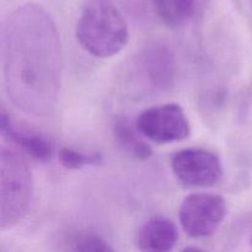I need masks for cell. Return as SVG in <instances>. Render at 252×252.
I'll return each mask as SVG.
<instances>
[{
    "instance_id": "obj_14",
    "label": "cell",
    "mask_w": 252,
    "mask_h": 252,
    "mask_svg": "<svg viewBox=\"0 0 252 252\" xmlns=\"http://www.w3.org/2000/svg\"><path fill=\"white\" fill-rule=\"evenodd\" d=\"M181 252H206V251L201 250V249H197V248H186V249H184Z\"/></svg>"
},
{
    "instance_id": "obj_8",
    "label": "cell",
    "mask_w": 252,
    "mask_h": 252,
    "mask_svg": "<svg viewBox=\"0 0 252 252\" xmlns=\"http://www.w3.org/2000/svg\"><path fill=\"white\" fill-rule=\"evenodd\" d=\"M177 238V229L171 220L155 217L143 224L138 231V249L140 252H171Z\"/></svg>"
},
{
    "instance_id": "obj_9",
    "label": "cell",
    "mask_w": 252,
    "mask_h": 252,
    "mask_svg": "<svg viewBox=\"0 0 252 252\" xmlns=\"http://www.w3.org/2000/svg\"><path fill=\"white\" fill-rule=\"evenodd\" d=\"M1 134L10 142L16 144L27 153L34 160L46 162L51 160L53 155V145L43 135H39L31 130L21 129L14 123V121L2 111L1 112Z\"/></svg>"
},
{
    "instance_id": "obj_4",
    "label": "cell",
    "mask_w": 252,
    "mask_h": 252,
    "mask_svg": "<svg viewBox=\"0 0 252 252\" xmlns=\"http://www.w3.org/2000/svg\"><path fill=\"white\" fill-rule=\"evenodd\" d=\"M180 223L191 238H207L218 230L226 217L223 197L213 193H192L180 207Z\"/></svg>"
},
{
    "instance_id": "obj_2",
    "label": "cell",
    "mask_w": 252,
    "mask_h": 252,
    "mask_svg": "<svg viewBox=\"0 0 252 252\" xmlns=\"http://www.w3.org/2000/svg\"><path fill=\"white\" fill-rule=\"evenodd\" d=\"M75 36L80 46L96 58L116 56L129 41L125 17L112 0H85Z\"/></svg>"
},
{
    "instance_id": "obj_7",
    "label": "cell",
    "mask_w": 252,
    "mask_h": 252,
    "mask_svg": "<svg viewBox=\"0 0 252 252\" xmlns=\"http://www.w3.org/2000/svg\"><path fill=\"white\" fill-rule=\"evenodd\" d=\"M135 68L140 80L149 86L150 90H166L175 79V59L167 47L154 44L140 52L137 57Z\"/></svg>"
},
{
    "instance_id": "obj_10",
    "label": "cell",
    "mask_w": 252,
    "mask_h": 252,
    "mask_svg": "<svg viewBox=\"0 0 252 252\" xmlns=\"http://www.w3.org/2000/svg\"><path fill=\"white\" fill-rule=\"evenodd\" d=\"M113 132H115V138L118 145L134 159L147 160L153 155L150 145L140 138L137 130L127 121H117L115 128H113Z\"/></svg>"
},
{
    "instance_id": "obj_3",
    "label": "cell",
    "mask_w": 252,
    "mask_h": 252,
    "mask_svg": "<svg viewBox=\"0 0 252 252\" xmlns=\"http://www.w3.org/2000/svg\"><path fill=\"white\" fill-rule=\"evenodd\" d=\"M33 182L26 160L11 148L0 153V225L12 228L26 217L32 202Z\"/></svg>"
},
{
    "instance_id": "obj_6",
    "label": "cell",
    "mask_w": 252,
    "mask_h": 252,
    "mask_svg": "<svg viewBox=\"0 0 252 252\" xmlns=\"http://www.w3.org/2000/svg\"><path fill=\"white\" fill-rule=\"evenodd\" d=\"M176 179L187 187H212L223 177V166L214 153L198 148L177 152L171 159Z\"/></svg>"
},
{
    "instance_id": "obj_12",
    "label": "cell",
    "mask_w": 252,
    "mask_h": 252,
    "mask_svg": "<svg viewBox=\"0 0 252 252\" xmlns=\"http://www.w3.org/2000/svg\"><path fill=\"white\" fill-rule=\"evenodd\" d=\"M59 161L65 169L79 170L85 166H98L102 164V157L98 154H85L69 148L59 150Z\"/></svg>"
},
{
    "instance_id": "obj_5",
    "label": "cell",
    "mask_w": 252,
    "mask_h": 252,
    "mask_svg": "<svg viewBox=\"0 0 252 252\" xmlns=\"http://www.w3.org/2000/svg\"><path fill=\"white\" fill-rule=\"evenodd\" d=\"M142 135L157 144H169L189 138V122L181 106L165 103L143 111L137 121Z\"/></svg>"
},
{
    "instance_id": "obj_11",
    "label": "cell",
    "mask_w": 252,
    "mask_h": 252,
    "mask_svg": "<svg viewBox=\"0 0 252 252\" xmlns=\"http://www.w3.org/2000/svg\"><path fill=\"white\" fill-rule=\"evenodd\" d=\"M160 17L169 26H180L192 17L194 0H158Z\"/></svg>"
},
{
    "instance_id": "obj_1",
    "label": "cell",
    "mask_w": 252,
    "mask_h": 252,
    "mask_svg": "<svg viewBox=\"0 0 252 252\" xmlns=\"http://www.w3.org/2000/svg\"><path fill=\"white\" fill-rule=\"evenodd\" d=\"M1 63L10 101L33 116L54 110L62 85L63 53L58 31L41 7L25 5L1 30Z\"/></svg>"
},
{
    "instance_id": "obj_16",
    "label": "cell",
    "mask_w": 252,
    "mask_h": 252,
    "mask_svg": "<svg viewBox=\"0 0 252 252\" xmlns=\"http://www.w3.org/2000/svg\"><path fill=\"white\" fill-rule=\"evenodd\" d=\"M157 1H158V0H157Z\"/></svg>"
},
{
    "instance_id": "obj_13",
    "label": "cell",
    "mask_w": 252,
    "mask_h": 252,
    "mask_svg": "<svg viewBox=\"0 0 252 252\" xmlns=\"http://www.w3.org/2000/svg\"><path fill=\"white\" fill-rule=\"evenodd\" d=\"M73 252H115L110 244L94 234L78 236L73 244Z\"/></svg>"
},
{
    "instance_id": "obj_15",
    "label": "cell",
    "mask_w": 252,
    "mask_h": 252,
    "mask_svg": "<svg viewBox=\"0 0 252 252\" xmlns=\"http://www.w3.org/2000/svg\"><path fill=\"white\" fill-rule=\"evenodd\" d=\"M251 243H252V240H251Z\"/></svg>"
}]
</instances>
